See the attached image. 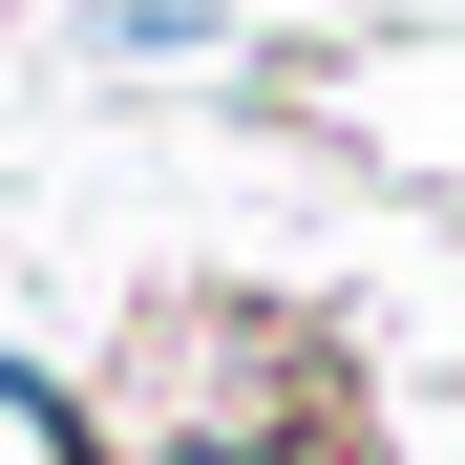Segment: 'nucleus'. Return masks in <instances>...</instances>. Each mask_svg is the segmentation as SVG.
<instances>
[{"mask_svg":"<svg viewBox=\"0 0 465 465\" xmlns=\"http://www.w3.org/2000/svg\"><path fill=\"white\" fill-rule=\"evenodd\" d=\"M232 22H212V0H106V64H212Z\"/></svg>","mask_w":465,"mask_h":465,"instance_id":"nucleus-1","label":"nucleus"}]
</instances>
